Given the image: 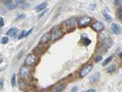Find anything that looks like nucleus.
<instances>
[{
	"mask_svg": "<svg viewBox=\"0 0 122 92\" xmlns=\"http://www.w3.org/2000/svg\"><path fill=\"white\" fill-rule=\"evenodd\" d=\"M36 60H37V56L35 55V54H33V53L28 54L25 60V66H32Z\"/></svg>",
	"mask_w": 122,
	"mask_h": 92,
	"instance_id": "f257e3e1",
	"label": "nucleus"
},
{
	"mask_svg": "<svg viewBox=\"0 0 122 92\" xmlns=\"http://www.w3.org/2000/svg\"><path fill=\"white\" fill-rule=\"evenodd\" d=\"M90 21H91V18L89 16H83L81 17L79 20H78V27L79 28H83V27H86L90 24Z\"/></svg>",
	"mask_w": 122,
	"mask_h": 92,
	"instance_id": "f03ea898",
	"label": "nucleus"
},
{
	"mask_svg": "<svg viewBox=\"0 0 122 92\" xmlns=\"http://www.w3.org/2000/svg\"><path fill=\"white\" fill-rule=\"evenodd\" d=\"M91 70H92V66H91V65H87V66H86L85 67L82 68L81 70L80 71V76L81 78L86 77V76L87 75V74H89L90 71H91Z\"/></svg>",
	"mask_w": 122,
	"mask_h": 92,
	"instance_id": "7ed1b4c3",
	"label": "nucleus"
},
{
	"mask_svg": "<svg viewBox=\"0 0 122 92\" xmlns=\"http://www.w3.org/2000/svg\"><path fill=\"white\" fill-rule=\"evenodd\" d=\"M63 33L62 31L60 28H55L53 30V32H51V40H56L57 39H59L60 37L62 36Z\"/></svg>",
	"mask_w": 122,
	"mask_h": 92,
	"instance_id": "20e7f679",
	"label": "nucleus"
},
{
	"mask_svg": "<svg viewBox=\"0 0 122 92\" xmlns=\"http://www.w3.org/2000/svg\"><path fill=\"white\" fill-rule=\"evenodd\" d=\"M29 73V66H24L20 68V75L23 78L28 77Z\"/></svg>",
	"mask_w": 122,
	"mask_h": 92,
	"instance_id": "39448f33",
	"label": "nucleus"
},
{
	"mask_svg": "<svg viewBox=\"0 0 122 92\" xmlns=\"http://www.w3.org/2000/svg\"><path fill=\"white\" fill-rule=\"evenodd\" d=\"M91 28H93L94 30L95 31V32H101V31H103V30L104 26H103V23L99 22V21H97V22L94 23L93 24H92Z\"/></svg>",
	"mask_w": 122,
	"mask_h": 92,
	"instance_id": "423d86ee",
	"label": "nucleus"
},
{
	"mask_svg": "<svg viewBox=\"0 0 122 92\" xmlns=\"http://www.w3.org/2000/svg\"><path fill=\"white\" fill-rule=\"evenodd\" d=\"M50 40H51V32H46L41 37L40 43L41 44H46Z\"/></svg>",
	"mask_w": 122,
	"mask_h": 92,
	"instance_id": "0eeeda50",
	"label": "nucleus"
},
{
	"mask_svg": "<svg viewBox=\"0 0 122 92\" xmlns=\"http://www.w3.org/2000/svg\"><path fill=\"white\" fill-rule=\"evenodd\" d=\"M64 88H65V86L64 84H57L53 88V91L54 92H62Z\"/></svg>",
	"mask_w": 122,
	"mask_h": 92,
	"instance_id": "6e6552de",
	"label": "nucleus"
},
{
	"mask_svg": "<svg viewBox=\"0 0 122 92\" xmlns=\"http://www.w3.org/2000/svg\"><path fill=\"white\" fill-rule=\"evenodd\" d=\"M99 78H100V74L98 72V73L93 74V75L90 77V83H95V82H97L98 80L99 79Z\"/></svg>",
	"mask_w": 122,
	"mask_h": 92,
	"instance_id": "1a4fd4ad",
	"label": "nucleus"
},
{
	"mask_svg": "<svg viewBox=\"0 0 122 92\" xmlns=\"http://www.w3.org/2000/svg\"><path fill=\"white\" fill-rule=\"evenodd\" d=\"M112 31L113 32V33H115V34H117V35L120 34V32H121L119 26H118L117 23H112Z\"/></svg>",
	"mask_w": 122,
	"mask_h": 92,
	"instance_id": "9d476101",
	"label": "nucleus"
},
{
	"mask_svg": "<svg viewBox=\"0 0 122 92\" xmlns=\"http://www.w3.org/2000/svg\"><path fill=\"white\" fill-rule=\"evenodd\" d=\"M112 44V40L110 39H104L103 41V46L106 49H107L108 48H110Z\"/></svg>",
	"mask_w": 122,
	"mask_h": 92,
	"instance_id": "9b49d317",
	"label": "nucleus"
},
{
	"mask_svg": "<svg viewBox=\"0 0 122 92\" xmlns=\"http://www.w3.org/2000/svg\"><path fill=\"white\" fill-rule=\"evenodd\" d=\"M16 32H17V28H11L7 32V35L9 36H14Z\"/></svg>",
	"mask_w": 122,
	"mask_h": 92,
	"instance_id": "f8f14e48",
	"label": "nucleus"
},
{
	"mask_svg": "<svg viewBox=\"0 0 122 92\" xmlns=\"http://www.w3.org/2000/svg\"><path fill=\"white\" fill-rule=\"evenodd\" d=\"M46 6H47L46 3H41V4H39V5L37 6L36 8H35V10H36L37 11H42V10L46 9Z\"/></svg>",
	"mask_w": 122,
	"mask_h": 92,
	"instance_id": "ddd939ff",
	"label": "nucleus"
},
{
	"mask_svg": "<svg viewBox=\"0 0 122 92\" xmlns=\"http://www.w3.org/2000/svg\"><path fill=\"white\" fill-rule=\"evenodd\" d=\"M76 23V19L74 18H72V19H69L66 21V25L67 27H73Z\"/></svg>",
	"mask_w": 122,
	"mask_h": 92,
	"instance_id": "4468645a",
	"label": "nucleus"
},
{
	"mask_svg": "<svg viewBox=\"0 0 122 92\" xmlns=\"http://www.w3.org/2000/svg\"><path fill=\"white\" fill-rule=\"evenodd\" d=\"M6 7H7L9 10H13V9L16 8V4H15V3H13L12 2H11V3H7V4H6Z\"/></svg>",
	"mask_w": 122,
	"mask_h": 92,
	"instance_id": "2eb2a0df",
	"label": "nucleus"
},
{
	"mask_svg": "<svg viewBox=\"0 0 122 92\" xmlns=\"http://www.w3.org/2000/svg\"><path fill=\"white\" fill-rule=\"evenodd\" d=\"M103 15L104 16V18L106 19V20L108 21V22H111V21H112V18H111V16H110V15H108L107 13L106 12V11H103Z\"/></svg>",
	"mask_w": 122,
	"mask_h": 92,
	"instance_id": "dca6fc26",
	"label": "nucleus"
},
{
	"mask_svg": "<svg viewBox=\"0 0 122 92\" xmlns=\"http://www.w3.org/2000/svg\"><path fill=\"white\" fill-rule=\"evenodd\" d=\"M15 82H16V79H15V74H13L12 76H11V83L13 87H15Z\"/></svg>",
	"mask_w": 122,
	"mask_h": 92,
	"instance_id": "f3484780",
	"label": "nucleus"
},
{
	"mask_svg": "<svg viewBox=\"0 0 122 92\" xmlns=\"http://www.w3.org/2000/svg\"><path fill=\"white\" fill-rule=\"evenodd\" d=\"M112 58H113V57H112V56H110L109 57H107V59H106V60L103 62V66H107V65L108 63H109L110 61H111Z\"/></svg>",
	"mask_w": 122,
	"mask_h": 92,
	"instance_id": "a211bd4d",
	"label": "nucleus"
},
{
	"mask_svg": "<svg viewBox=\"0 0 122 92\" xmlns=\"http://www.w3.org/2000/svg\"><path fill=\"white\" fill-rule=\"evenodd\" d=\"M9 41V38L7 36H4V37H3L2 38V40H1V43L2 44H7Z\"/></svg>",
	"mask_w": 122,
	"mask_h": 92,
	"instance_id": "6ab92c4d",
	"label": "nucleus"
},
{
	"mask_svg": "<svg viewBox=\"0 0 122 92\" xmlns=\"http://www.w3.org/2000/svg\"><path fill=\"white\" fill-rule=\"evenodd\" d=\"M102 59H103V57H102L101 55H99V56H96L95 57H94V62L95 63H99V61H101Z\"/></svg>",
	"mask_w": 122,
	"mask_h": 92,
	"instance_id": "aec40b11",
	"label": "nucleus"
},
{
	"mask_svg": "<svg viewBox=\"0 0 122 92\" xmlns=\"http://www.w3.org/2000/svg\"><path fill=\"white\" fill-rule=\"evenodd\" d=\"M116 66H114V65H112V66H109V68H108V72H110V73H112V72H115L116 71Z\"/></svg>",
	"mask_w": 122,
	"mask_h": 92,
	"instance_id": "412c9836",
	"label": "nucleus"
},
{
	"mask_svg": "<svg viewBox=\"0 0 122 92\" xmlns=\"http://www.w3.org/2000/svg\"><path fill=\"white\" fill-rule=\"evenodd\" d=\"M25 33H26V31L23 30L22 32L20 33V35L18 36V40H21V39H22L23 37H25Z\"/></svg>",
	"mask_w": 122,
	"mask_h": 92,
	"instance_id": "4be33fe9",
	"label": "nucleus"
},
{
	"mask_svg": "<svg viewBox=\"0 0 122 92\" xmlns=\"http://www.w3.org/2000/svg\"><path fill=\"white\" fill-rule=\"evenodd\" d=\"M115 3L117 6H121L122 4V0H115Z\"/></svg>",
	"mask_w": 122,
	"mask_h": 92,
	"instance_id": "5701e85b",
	"label": "nucleus"
},
{
	"mask_svg": "<svg viewBox=\"0 0 122 92\" xmlns=\"http://www.w3.org/2000/svg\"><path fill=\"white\" fill-rule=\"evenodd\" d=\"M4 25V20H3V18L0 17V27H3Z\"/></svg>",
	"mask_w": 122,
	"mask_h": 92,
	"instance_id": "b1692460",
	"label": "nucleus"
},
{
	"mask_svg": "<svg viewBox=\"0 0 122 92\" xmlns=\"http://www.w3.org/2000/svg\"><path fill=\"white\" fill-rule=\"evenodd\" d=\"M3 88V80L0 79V91H2Z\"/></svg>",
	"mask_w": 122,
	"mask_h": 92,
	"instance_id": "393cba45",
	"label": "nucleus"
},
{
	"mask_svg": "<svg viewBox=\"0 0 122 92\" xmlns=\"http://www.w3.org/2000/svg\"><path fill=\"white\" fill-rule=\"evenodd\" d=\"M33 28H32L31 29H29V30L28 31V32H26V33H25V36H28L29 34H30L31 32H33Z\"/></svg>",
	"mask_w": 122,
	"mask_h": 92,
	"instance_id": "a878e982",
	"label": "nucleus"
},
{
	"mask_svg": "<svg viewBox=\"0 0 122 92\" xmlns=\"http://www.w3.org/2000/svg\"><path fill=\"white\" fill-rule=\"evenodd\" d=\"M119 19L122 20V8L119 10Z\"/></svg>",
	"mask_w": 122,
	"mask_h": 92,
	"instance_id": "bb28decb",
	"label": "nucleus"
},
{
	"mask_svg": "<svg viewBox=\"0 0 122 92\" xmlns=\"http://www.w3.org/2000/svg\"><path fill=\"white\" fill-rule=\"evenodd\" d=\"M46 12H47V10H46V9H45V11H43V12H42V14H41L40 15H39V18H42V17L43 15H44L45 14H46Z\"/></svg>",
	"mask_w": 122,
	"mask_h": 92,
	"instance_id": "cd10ccee",
	"label": "nucleus"
},
{
	"mask_svg": "<svg viewBox=\"0 0 122 92\" xmlns=\"http://www.w3.org/2000/svg\"><path fill=\"white\" fill-rule=\"evenodd\" d=\"M24 18H25V14H21L20 15L17 16V19H24Z\"/></svg>",
	"mask_w": 122,
	"mask_h": 92,
	"instance_id": "c85d7f7f",
	"label": "nucleus"
},
{
	"mask_svg": "<svg viewBox=\"0 0 122 92\" xmlns=\"http://www.w3.org/2000/svg\"><path fill=\"white\" fill-rule=\"evenodd\" d=\"M24 2H25V0H16V3H17V4H22Z\"/></svg>",
	"mask_w": 122,
	"mask_h": 92,
	"instance_id": "c756f323",
	"label": "nucleus"
},
{
	"mask_svg": "<svg viewBox=\"0 0 122 92\" xmlns=\"http://www.w3.org/2000/svg\"><path fill=\"white\" fill-rule=\"evenodd\" d=\"M77 90H78V88H77V87H74L72 90H71V91H72V92H76V91H77Z\"/></svg>",
	"mask_w": 122,
	"mask_h": 92,
	"instance_id": "7c9ffc66",
	"label": "nucleus"
},
{
	"mask_svg": "<svg viewBox=\"0 0 122 92\" xmlns=\"http://www.w3.org/2000/svg\"><path fill=\"white\" fill-rule=\"evenodd\" d=\"M85 42H86V45H88L89 44H90V42H91V41H90L89 39H86V40H85Z\"/></svg>",
	"mask_w": 122,
	"mask_h": 92,
	"instance_id": "2f4dec72",
	"label": "nucleus"
},
{
	"mask_svg": "<svg viewBox=\"0 0 122 92\" xmlns=\"http://www.w3.org/2000/svg\"><path fill=\"white\" fill-rule=\"evenodd\" d=\"M20 88H25V87H26V83H22L20 86Z\"/></svg>",
	"mask_w": 122,
	"mask_h": 92,
	"instance_id": "473e14b6",
	"label": "nucleus"
},
{
	"mask_svg": "<svg viewBox=\"0 0 122 92\" xmlns=\"http://www.w3.org/2000/svg\"><path fill=\"white\" fill-rule=\"evenodd\" d=\"M85 92H95V91H94V89H90V90H88V91H86Z\"/></svg>",
	"mask_w": 122,
	"mask_h": 92,
	"instance_id": "72a5a7b5",
	"label": "nucleus"
},
{
	"mask_svg": "<svg viewBox=\"0 0 122 92\" xmlns=\"http://www.w3.org/2000/svg\"><path fill=\"white\" fill-rule=\"evenodd\" d=\"M120 57H121L122 58V53H120Z\"/></svg>",
	"mask_w": 122,
	"mask_h": 92,
	"instance_id": "f704fd0d",
	"label": "nucleus"
},
{
	"mask_svg": "<svg viewBox=\"0 0 122 92\" xmlns=\"http://www.w3.org/2000/svg\"><path fill=\"white\" fill-rule=\"evenodd\" d=\"M27 92H35V91H27Z\"/></svg>",
	"mask_w": 122,
	"mask_h": 92,
	"instance_id": "c9c22d12",
	"label": "nucleus"
}]
</instances>
